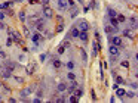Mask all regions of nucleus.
<instances>
[{"label": "nucleus", "mask_w": 138, "mask_h": 103, "mask_svg": "<svg viewBox=\"0 0 138 103\" xmlns=\"http://www.w3.org/2000/svg\"><path fill=\"white\" fill-rule=\"evenodd\" d=\"M67 3H68V6H71V7H76V1H74V0H67Z\"/></svg>", "instance_id": "4c0bfd02"}, {"label": "nucleus", "mask_w": 138, "mask_h": 103, "mask_svg": "<svg viewBox=\"0 0 138 103\" xmlns=\"http://www.w3.org/2000/svg\"><path fill=\"white\" fill-rule=\"evenodd\" d=\"M42 12H43V16L46 18V19H51V18H54V10L48 6V4H45V7L42 9Z\"/></svg>", "instance_id": "39448f33"}, {"label": "nucleus", "mask_w": 138, "mask_h": 103, "mask_svg": "<svg viewBox=\"0 0 138 103\" xmlns=\"http://www.w3.org/2000/svg\"><path fill=\"white\" fill-rule=\"evenodd\" d=\"M4 65H6V68H7V69H9L10 72H13V71L16 69V63H15V62H10V60H6V62H4Z\"/></svg>", "instance_id": "f8f14e48"}, {"label": "nucleus", "mask_w": 138, "mask_h": 103, "mask_svg": "<svg viewBox=\"0 0 138 103\" xmlns=\"http://www.w3.org/2000/svg\"><path fill=\"white\" fill-rule=\"evenodd\" d=\"M22 31H24V35H25V37H30V35H31V34H30V29H28L27 27H24V29H22Z\"/></svg>", "instance_id": "c9c22d12"}, {"label": "nucleus", "mask_w": 138, "mask_h": 103, "mask_svg": "<svg viewBox=\"0 0 138 103\" xmlns=\"http://www.w3.org/2000/svg\"><path fill=\"white\" fill-rule=\"evenodd\" d=\"M10 75H12V72H10L7 68L0 71V78H4V80H7V78H10Z\"/></svg>", "instance_id": "9b49d317"}, {"label": "nucleus", "mask_w": 138, "mask_h": 103, "mask_svg": "<svg viewBox=\"0 0 138 103\" xmlns=\"http://www.w3.org/2000/svg\"><path fill=\"white\" fill-rule=\"evenodd\" d=\"M30 37H31V41H33L36 46H39V41H42V40L45 38V37L42 35V32H39V31H34Z\"/></svg>", "instance_id": "7ed1b4c3"}, {"label": "nucleus", "mask_w": 138, "mask_h": 103, "mask_svg": "<svg viewBox=\"0 0 138 103\" xmlns=\"http://www.w3.org/2000/svg\"><path fill=\"white\" fill-rule=\"evenodd\" d=\"M79 32H80V29H79L76 25H73V27L70 28V32H68L67 35H68L70 38H71V37H73V38H77V37H79Z\"/></svg>", "instance_id": "423d86ee"}, {"label": "nucleus", "mask_w": 138, "mask_h": 103, "mask_svg": "<svg viewBox=\"0 0 138 103\" xmlns=\"http://www.w3.org/2000/svg\"><path fill=\"white\" fill-rule=\"evenodd\" d=\"M109 19H110L111 27H114V28H117V29H119V22H117V19H116V18H109Z\"/></svg>", "instance_id": "b1692460"}, {"label": "nucleus", "mask_w": 138, "mask_h": 103, "mask_svg": "<svg viewBox=\"0 0 138 103\" xmlns=\"http://www.w3.org/2000/svg\"><path fill=\"white\" fill-rule=\"evenodd\" d=\"M76 27H77L80 31H88V29H89V24H88L86 19H79V22L76 24Z\"/></svg>", "instance_id": "20e7f679"}, {"label": "nucleus", "mask_w": 138, "mask_h": 103, "mask_svg": "<svg viewBox=\"0 0 138 103\" xmlns=\"http://www.w3.org/2000/svg\"><path fill=\"white\" fill-rule=\"evenodd\" d=\"M116 83H117V84H126V81H125V80H123V77H120V75H117V77H116Z\"/></svg>", "instance_id": "c85d7f7f"}, {"label": "nucleus", "mask_w": 138, "mask_h": 103, "mask_svg": "<svg viewBox=\"0 0 138 103\" xmlns=\"http://www.w3.org/2000/svg\"><path fill=\"white\" fill-rule=\"evenodd\" d=\"M56 3H58V9H59L61 12H65V10L68 9V3H67V0H58Z\"/></svg>", "instance_id": "9d476101"}, {"label": "nucleus", "mask_w": 138, "mask_h": 103, "mask_svg": "<svg viewBox=\"0 0 138 103\" xmlns=\"http://www.w3.org/2000/svg\"><path fill=\"white\" fill-rule=\"evenodd\" d=\"M109 41H110L111 44H114V46L120 47V49L123 47V40H122L119 35H116V34H114V35H109Z\"/></svg>", "instance_id": "f03ea898"}, {"label": "nucleus", "mask_w": 138, "mask_h": 103, "mask_svg": "<svg viewBox=\"0 0 138 103\" xmlns=\"http://www.w3.org/2000/svg\"><path fill=\"white\" fill-rule=\"evenodd\" d=\"M122 32H123V35H125V37H128L129 40H132V38H134V32H131V29H129V28H125Z\"/></svg>", "instance_id": "dca6fc26"}, {"label": "nucleus", "mask_w": 138, "mask_h": 103, "mask_svg": "<svg viewBox=\"0 0 138 103\" xmlns=\"http://www.w3.org/2000/svg\"><path fill=\"white\" fill-rule=\"evenodd\" d=\"M79 38L86 44V43H88V38H89V37H88V31H80V32H79Z\"/></svg>", "instance_id": "4468645a"}, {"label": "nucleus", "mask_w": 138, "mask_h": 103, "mask_svg": "<svg viewBox=\"0 0 138 103\" xmlns=\"http://www.w3.org/2000/svg\"><path fill=\"white\" fill-rule=\"evenodd\" d=\"M52 66H54L55 69H59V68H62L64 65H62V62H61V60H59L58 58H55V59L52 60Z\"/></svg>", "instance_id": "2eb2a0df"}, {"label": "nucleus", "mask_w": 138, "mask_h": 103, "mask_svg": "<svg viewBox=\"0 0 138 103\" xmlns=\"http://www.w3.org/2000/svg\"><path fill=\"white\" fill-rule=\"evenodd\" d=\"M61 31H64V22H61V24L56 25V32H61Z\"/></svg>", "instance_id": "7c9ffc66"}, {"label": "nucleus", "mask_w": 138, "mask_h": 103, "mask_svg": "<svg viewBox=\"0 0 138 103\" xmlns=\"http://www.w3.org/2000/svg\"><path fill=\"white\" fill-rule=\"evenodd\" d=\"M116 19H117V22H119V24H123V22L126 21L125 15H122V13H117V15H116Z\"/></svg>", "instance_id": "4be33fe9"}, {"label": "nucleus", "mask_w": 138, "mask_h": 103, "mask_svg": "<svg viewBox=\"0 0 138 103\" xmlns=\"http://www.w3.org/2000/svg\"><path fill=\"white\" fill-rule=\"evenodd\" d=\"M67 80H70V81H74V80H76V75H74L73 71H70V72L67 74Z\"/></svg>", "instance_id": "cd10ccee"}, {"label": "nucleus", "mask_w": 138, "mask_h": 103, "mask_svg": "<svg viewBox=\"0 0 138 103\" xmlns=\"http://www.w3.org/2000/svg\"><path fill=\"white\" fill-rule=\"evenodd\" d=\"M4 15H9V16H13V10H10V9H6V13Z\"/></svg>", "instance_id": "a19ab883"}, {"label": "nucleus", "mask_w": 138, "mask_h": 103, "mask_svg": "<svg viewBox=\"0 0 138 103\" xmlns=\"http://www.w3.org/2000/svg\"><path fill=\"white\" fill-rule=\"evenodd\" d=\"M114 90H116V96H117V97H125V90H123V88H120V87L117 86Z\"/></svg>", "instance_id": "a211bd4d"}, {"label": "nucleus", "mask_w": 138, "mask_h": 103, "mask_svg": "<svg viewBox=\"0 0 138 103\" xmlns=\"http://www.w3.org/2000/svg\"><path fill=\"white\" fill-rule=\"evenodd\" d=\"M131 87H132L134 90H137V83H131Z\"/></svg>", "instance_id": "de8ad7c7"}, {"label": "nucleus", "mask_w": 138, "mask_h": 103, "mask_svg": "<svg viewBox=\"0 0 138 103\" xmlns=\"http://www.w3.org/2000/svg\"><path fill=\"white\" fill-rule=\"evenodd\" d=\"M0 69H1V65H0Z\"/></svg>", "instance_id": "3c124183"}, {"label": "nucleus", "mask_w": 138, "mask_h": 103, "mask_svg": "<svg viewBox=\"0 0 138 103\" xmlns=\"http://www.w3.org/2000/svg\"><path fill=\"white\" fill-rule=\"evenodd\" d=\"M65 66H67V68H68V69H70V71H73V69H74V68H76V65H74V60H68V62H67V65H65Z\"/></svg>", "instance_id": "bb28decb"}, {"label": "nucleus", "mask_w": 138, "mask_h": 103, "mask_svg": "<svg viewBox=\"0 0 138 103\" xmlns=\"http://www.w3.org/2000/svg\"><path fill=\"white\" fill-rule=\"evenodd\" d=\"M77 100H79V99H77V97H76L74 94H71V96L68 97V102H71V103H76V102H77Z\"/></svg>", "instance_id": "f704fd0d"}, {"label": "nucleus", "mask_w": 138, "mask_h": 103, "mask_svg": "<svg viewBox=\"0 0 138 103\" xmlns=\"http://www.w3.org/2000/svg\"><path fill=\"white\" fill-rule=\"evenodd\" d=\"M10 6H13V0H9V1H3V3L0 4V10H6V9H9Z\"/></svg>", "instance_id": "ddd939ff"}, {"label": "nucleus", "mask_w": 138, "mask_h": 103, "mask_svg": "<svg viewBox=\"0 0 138 103\" xmlns=\"http://www.w3.org/2000/svg\"><path fill=\"white\" fill-rule=\"evenodd\" d=\"M46 58H48V53H43V55H40V60H42V62H45V60H46Z\"/></svg>", "instance_id": "ea45409f"}, {"label": "nucleus", "mask_w": 138, "mask_h": 103, "mask_svg": "<svg viewBox=\"0 0 138 103\" xmlns=\"http://www.w3.org/2000/svg\"><path fill=\"white\" fill-rule=\"evenodd\" d=\"M125 96H128L129 99H132V97H135V91H125Z\"/></svg>", "instance_id": "72a5a7b5"}, {"label": "nucleus", "mask_w": 138, "mask_h": 103, "mask_svg": "<svg viewBox=\"0 0 138 103\" xmlns=\"http://www.w3.org/2000/svg\"><path fill=\"white\" fill-rule=\"evenodd\" d=\"M0 100H1V96H0Z\"/></svg>", "instance_id": "603ef678"}, {"label": "nucleus", "mask_w": 138, "mask_h": 103, "mask_svg": "<svg viewBox=\"0 0 138 103\" xmlns=\"http://www.w3.org/2000/svg\"><path fill=\"white\" fill-rule=\"evenodd\" d=\"M30 93H31V88H24V90H21V97L22 99H25V97H28L30 96Z\"/></svg>", "instance_id": "6ab92c4d"}, {"label": "nucleus", "mask_w": 138, "mask_h": 103, "mask_svg": "<svg viewBox=\"0 0 138 103\" xmlns=\"http://www.w3.org/2000/svg\"><path fill=\"white\" fill-rule=\"evenodd\" d=\"M101 68H103V69H107V68H109V66H107V62H106V60L103 62V66H101Z\"/></svg>", "instance_id": "49530a36"}, {"label": "nucleus", "mask_w": 138, "mask_h": 103, "mask_svg": "<svg viewBox=\"0 0 138 103\" xmlns=\"http://www.w3.org/2000/svg\"><path fill=\"white\" fill-rule=\"evenodd\" d=\"M91 96H92V100H95V99H97V94H95V91H94V90L91 91Z\"/></svg>", "instance_id": "a18cd8bd"}, {"label": "nucleus", "mask_w": 138, "mask_h": 103, "mask_svg": "<svg viewBox=\"0 0 138 103\" xmlns=\"http://www.w3.org/2000/svg\"><path fill=\"white\" fill-rule=\"evenodd\" d=\"M0 29H6V25H4L3 21H0Z\"/></svg>", "instance_id": "c03bdc74"}, {"label": "nucleus", "mask_w": 138, "mask_h": 103, "mask_svg": "<svg viewBox=\"0 0 138 103\" xmlns=\"http://www.w3.org/2000/svg\"><path fill=\"white\" fill-rule=\"evenodd\" d=\"M107 15H109V18H116L117 12H116L113 7H107Z\"/></svg>", "instance_id": "f3484780"}, {"label": "nucleus", "mask_w": 138, "mask_h": 103, "mask_svg": "<svg viewBox=\"0 0 138 103\" xmlns=\"http://www.w3.org/2000/svg\"><path fill=\"white\" fill-rule=\"evenodd\" d=\"M4 18H6V15H4V12H3V10H0V21H3Z\"/></svg>", "instance_id": "37998d69"}, {"label": "nucleus", "mask_w": 138, "mask_h": 103, "mask_svg": "<svg viewBox=\"0 0 138 103\" xmlns=\"http://www.w3.org/2000/svg\"><path fill=\"white\" fill-rule=\"evenodd\" d=\"M73 94H74L77 99H80V97L83 96V88H82V87H77V88L74 90V93H73Z\"/></svg>", "instance_id": "aec40b11"}, {"label": "nucleus", "mask_w": 138, "mask_h": 103, "mask_svg": "<svg viewBox=\"0 0 138 103\" xmlns=\"http://www.w3.org/2000/svg\"><path fill=\"white\" fill-rule=\"evenodd\" d=\"M64 50H65V47H64V46L61 44V46H59V47L56 49V53H58V55H62V53H64Z\"/></svg>", "instance_id": "473e14b6"}, {"label": "nucleus", "mask_w": 138, "mask_h": 103, "mask_svg": "<svg viewBox=\"0 0 138 103\" xmlns=\"http://www.w3.org/2000/svg\"><path fill=\"white\" fill-rule=\"evenodd\" d=\"M1 84H3V83H1V81H0V90H1Z\"/></svg>", "instance_id": "8fccbe9b"}, {"label": "nucleus", "mask_w": 138, "mask_h": 103, "mask_svg": "<svg viewBox=\"0 0 138 103\" xmlns=\"http://www.w3.org/2000/svg\"><path fill=\"white\" fill-rule=\"evenodd\" d=\"M76 88H77V83H76V80H74V81H71V86L68 87V91H70V93H74Z\"/></svg>", "instance_id": "393cba45"}, {"label": "nucleus", "mask_w": 138, "mask_h": 103, "mask_svg": "<svg viewBox=\"0 0 138 103\" xmlns=\"http://www.w3.org/2000/svg\"><path fill=\"white\" fill-rule=\"evenodd\" d=\"M109 53H110V56H119V55H120V49H119L117 46H114V44H110Z\"/></svg>", "instance_id": "0eeeda50"}, {"label": "nucleus", "mask_w": 138, "mask_h": 103, "mask_svg": "<svg viewBox=\"0 0 138 103\" xmlns=\"http://www.w3.org/2000/svg\"><path fill=\"white\" fill-rule=\"evenodd\" d=\"M7 35L9 37H12V40H13V43H16L18 46H24V43H22V40H21V37H19V34L16 32V31H13L12 28H7Z\"/></svg>", "instance_id": "f257e3e1"}, {"label": "nucleus", "mask_w": 138, "mask_h": 103, "mask_svg": "<svg viewBox=\"0 0 138 103\" xmlns=\"http://www.w3.org/2000/svg\"><path fill=\"white\" fill-rule=\"evenodd\" d=\"M129 25L134 27V29L137 28V16H131V18H129Z\"/></svg>", "instance_id": "5701e85b"}, {"label": "nucleus", "mask_w": 138, "mask_h": 103, "mask_svg": "<svg viewBox=\"0 0 138 103\" xmlns=\"http://www.w3.org/2000/svg\"><path fill=\"white\" fill-rule=\"evenodd\" d=\"M100 52H101V43L100 41H95L94 46H92V56L100 55Z\"/></svg>", "instance_id": "1a4fd4ad"}, {"label": "nucleus", "mask_w": 138, "mask_h": 103, "mask_svg": "<svg viewBox=\"0 0 138 103\" xmlns=\"http://www.w3.org/2000/svg\"><path fill=\"white\" fill-rule=\"evenodd\" d=\"M13 44V40H12V37H7V40H6V46H12Z\"/></svg>", "instance_id": "e433bc0d"}, {"label": "nucleus", "mask_w": 138, "mask_h": 103, "mask_svg": "<svg viewBox=\"0 0 138 103\" xmlns=\"http://www.w3.org/2000/svg\"><path fill=\"white\" fill-rule=\"evenodd\" d=\"M104 31H106V34L107 35H114V34H117V28H114V27H111V25H106V28H104Z\"/></svg>", "instance_id": "6e6552de"}, {"label": "nucleus", "mask_w": 138, "mask_h": 103, "mask_svg": "<svg viewBox=\"0 0 138 103\" xmlns=\"http://www.w3.org/2000/svg\"><path fill=\"white\" fill-rule=\"evenodd\" d=\"M65 88H67V86H65L64 83H59V84L56 86V90H58V93H64V91H65Z\"/></svg>", "instance_id": "412c9836"}, {"label": "nucleus", "mask_w": 138, "mask_h": 103, "mask_svg": "<svg viewBox=\"0 0 138 103\" xmlns=\"http://www.w3.org/2000/svg\"><path fill=\"white\" fill-rule=\"evenodd\" d=\"M120 66L125 68V69H128V68H129V62H128V60H122V62H120Z\"/></svg>", "instance_id": "2f4dec72"}, {"label": "nucleus", "mask_w": 138, "mask_h": 103, "mask_svg": "<svg viewBox=\"0 0 138 103\" xmlns=\"http://www.w3.org/2000/svg\"><path fill=\"white\" fill-rule=\"evenodd\" d=\"M0 58H1V59H4V58H6V53L1 50V47H0Z\"/></svg>", "instance_id": "79ce46f5"}, {"label": "nucleus", "mask_w": 138, "mask_h": 103, "mask_svg": "<svg viewBox=\"0 0 138 103\" xmlns=\"http://www.w3.org/2000/svg\"><path fill=\"white\" fill-rule=\"evenodd\" d=\"M18 16H19L21 21H25V18H27V16H25V10H21V12L18 13Z\"/></svg>", "instance_id": "c756f323"}, {"label": "nucleus", "mask_w": 138, "mask_h": 103, "mask_svg": "<svg viewBox=\"0 0 138 103\" xmlns=\"http://www.w3.org/2000/svg\"><path fill=\"white\" fill-rule=\"evenodd\" d=\"M64 100H65V97H64L62 94H61L59 97H56V102H58V103H62V102H64Z\"/></svg>", "instance_id": "58836bf2"}, {"label": "nucleus", "mask_w": 138, "mask_h": 103, "mask_svg": "<svg viewBox=\"0 0 138 103\" xmlns=\"http://www.w3.org/2000/svg\"><path fill=\"white\" fill-rule=\"evenodd\" d=\"M80 55H82V59H83V62L86 63V62H88V53H86L83 49H80Z\"/></svg>", "instance_id": "a878e982"}, {"label": "nucleus", "mask_w": 138, "mask_h": 103, "mask_svg": "<svg viewBox=\"0 0 138 103\" xmlns=\"http://www.w3.org/2000/svg\"><path fill=\"white\" fill-rule=\"evenodd\" d=\"M42 96H43V91H42V90H39V91H37V97H42Z\"/></svg>", "instance_id": "09e8293b"}]
</instances>
